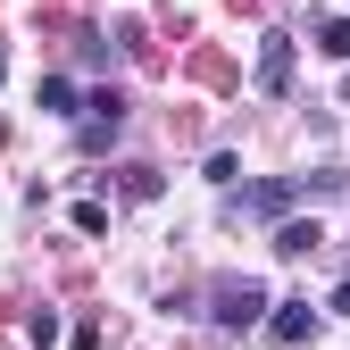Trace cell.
I'll list each match as a JSON object with an SVG mask.
<instances>
[{
	"mask_svg": "<svg viewBox=\"0 0 350 350\" xmlns=\"http://www.w3.org/2000/svg\"><path fill=\"white\" fill-rule=\"evenodd\" d=\"M267 309H275V300L258 292L250 275H242V284H217V325H234V334H242V325H267Z\"/></svg>",
	"mask_w": 350,
	"mask_h": 350,
	"instance_id": "obj_1",
	"label": "cell"
},
{
	"mask_svg": "<svg viewBox=\"0 0 350 350\" xmlns=\"http://www.w3.org/2000/svg\"><path fill=\"white\" fill-rule=\"evenodd\" d=\"M292 59H300L292 33H267V42H258V92H292Z\"/></svg>",
	"mask_w": 350,
	"mask_h": 350,
	"instance_id": "obj_2",
	"label": "cell"
},
{
	"mask_svg": "<svg viewBox=\"0 0 350 350\" xmlns=\"http://www.w3.org/2000/svg\"><path fill=\"white\" fill-rule=\"evenodd\" d=\"M309 334H317V309H309V300H275L267 342H284V350H292V342H309Z\"/></svg>",
	"mask_w": 350,
	"mask_h": 350,
	"instance_id": "obj_3",
	"label": "cell"
},
{
	"mask_svg": "<svg viewBox=\"0 0 350 350\" xmlns=\"http://www.w3.org/2000/svg\"><path fill=\"white\" fill-rule=\"evenodd\" d=\"M325 234H317V217H284V226H275V258H309Z\"/></svg>",
	"mask_w": 350,
	"mask_h": 350,
	"instance_id": "obj_4",
	"label": "cell"
},
{
	"mask_svg": "<svg viewBox=\"0 0 350 350\" xmlns=\"http://www.w3.org/2000/svg\"><path fill=\"white\" fill-rule=\"evenodd\" d=\"M300 200V184H258V192H242V208H258V217H284Z\"/></svg>",
	"mask_w": 350,
	"mask_h": 350,
	"instance_id": "obj_5",
	"label": "cell"
},
{
	"mask_svg": "<svg viewBox=\"0 0 350 350\" xmlns=\"http://www.w3.org/2000/svg\"><path fill=\"white\" fill-rule=\"evenodd\" d=\"M117 192L125 200H159V167H117Z\"/></svg>",
	"mask_w": 350,
	"mask_h": 350,
	"instance_id": "obj_6",
	"label": "cell"
},
{
	"mask_svg": "<svg viewBox=\"0 0 350 350\" xmlns=\"http://www.w3.org/2000/svg\"><path fill=\"white\" fill-rule=\"evenodd\" d=\"M317 51H325V59H350V17H325V25H317Z\"/></svg>",
	"mask_w": 350,
	"mask_h": 350,
	"instance_id": "obj_7",
	"label": "cell"
},
{
	"mask_svg": "<svg viewBox=\"0 0 350 350\" xmlns=\"http://www.w3.org/2000/svg\"><path fill=\"white\" fill-rule=\"evenodd\" d=\"M42 109H51V117H75V83L51 75V83H42Z\"/></svg>",
	"mask_w": 350,
	"mask_h": 350,
	"instance_id": "obj_8",
	"label": "cell"
},
{
	"mask_svg": "<svg viewBox=\"0 0 350 350\" xmlns=\"http://www.w3.org/2000/svg\"><path fill=\"white\" fill-rule=\"evenodd\" d=\"M117 134H125V125H100V117H83V125H75V142H83V150H109Z\"/></svg>",
	"mask_w": 350,
	"mask_h": 350,
	"instance_id": "obj_9",
	"label": "cell"
},
{
	"mask_svg": "<svg viewBox=\"0 0 350 350\" xmlns=\"http://www.w3.org/2000/svg\"><path fill=\"white\" fill-rule=\"evenodd\" d=\"M83 109H92L100 125H125V92H92V100H83Z\"/></svg>",
	"mask_w": 350,
	"mask_h": 350,
	"instance_id": "obj_10",
	"label": "cell"
},
{
	"mask_svg": "<svg viewBox=\"0 0 350 350\" xmlns=\"http://www.w3.org/2000/svg\"><path fill=\"white\" fill-rule=\"evenodd\" d=\"M234 175H242V159H234V150H217V159H208V184H217V192H234Z\"/></svg>",
	"mask_w": 350,
	"mask_h": 350,
	"instance_id": "obj_11",
	"label": "cell"
},
{
	"mask_svg": "<svg viewBox=\"0 0 350 350\" xmlns=\"http://www.w3.org/2000/svg\"><path fill=\"white\" fill-rule=\"evenodd\" d=\"M25 334H33L42 350H51V342H59V309H33V317H25Z\"/></svg>",
	"mask_w": 350,
	"mask_h": 350,
	"instance_id": "obj_12",
	"label": "cell"
},
{
	"mask_svg": "<svg viewBox=\"0 0 350 350\" xmlns=\"http://www.w3.org/2000/svg\"><path fill=\"white\" fill-rule=\"evenodd\" d=\"M325 309H334V317H350V275L334 284V300H325Z\"/></svg>",
	"mask_w": 350,
	"mask_h": 350,
	"instance_id": "obj_13",
	"label": "cell"
}]
</instances>
